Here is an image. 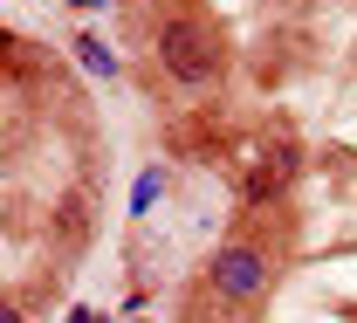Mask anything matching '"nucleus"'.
Listing matches in <instances>:
<instances>
[{
  "mask_svg": "<svg viewBox=\"0 0 357 323\" xmlns=\"http://www.w3.org/2000/svg\"><path fill=\"white\" fill-rule=\"evenodd\" d=\"M158 186H165V172H144V179L131 186V206H137V213H144V206H151V200H158Z\"/></svg>",
  "mask_w": 357,
  "mask_h": 323,
  "instance_id": "4",
  "label": "nucleus"
},
{
  "mask_svg": "<svg viewBox=\"0 0 357 323\" xmlns=\"http://www.w3.org/2000/svg\"><path fill=\"white\" fill-rule=\"evenodd\" d=\"M76 55H83V69H89V76H117V55L96 42V35H83V42H76Z\"/></svg>",
  "mask_w": 357,
  "mask_h": 323,
  "instance_id": "3",
  "label": "nucleus"
},
{
  "mask_svg": "<svg viewBox=\"0 0 357 323\" xmlns=\"http://www.w3.org/2000/svg\"><path fill=\"white\" fill-rule=\"evenodd\" d=\"M76 7H103V0H76Z\"/></svg>",
  "mask_w": 357,
  "mask_h": 323,
  "instance_id": "6",
  "label": "nucleus"
},
{
  "mask_svg": "<svg viewBox=\"0 0 357 323\" xmlns=\"http://www.w3.org/2000/svg\"><path fill=\"white\" fill-rule=\"evenodd\" d=\"M69 323H103V317H89V310H76V317H69Z\"/></svg>",
  "mask_w": 357,
  "mask_h": 323,
  "instance_id": "5",
  "label": "nucleus"
},
{
  "mask_svg": "<svg viewBox=\"0 0 357 323\" xmlns=\"http://www.w3.org/2000/svg\"><path fill=\"white\" fill-rule=\"evenodd\" d=\"M165 69H172L178 83H213V69H220V55L206 42V28H192V21H172L165 28Z\"/></svg>",
  "mask_w": 357,
  "mask_h": 323,
  "instance_id": "1",
  "label": "nucleus"
},
{
  "mask_svg": "<svg viewBox=\"0 0 357 323\" xmlns=\"http://www.w3.org/2000/svg\"><path fill=\"white\" fill-rule=\"evenodd\" d=\"M213 289L234 296V303H248V296L268 289V262L255 248H220V255H213Z\"/></svg>",
  "mask_w": 357,
  "mask_h": 323,
  "instance_id": "2",
  "label": "nucleus"
}]
</instances>
